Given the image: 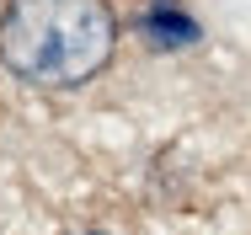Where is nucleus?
I'll return each mask as SVG.
<instances>
[{"mask_svg":"<svg viewBox=\"0 0 251 235\" xmlns=\"http://www.w3.org/2000/svg\"><path fill=\"white\" fill-rule=\"evenodd\" d=\"M118 48L107 0H11L0 16V64L43 91L86 86Z\"/></svg>","mask_w":251,"mask_h":235,"instance_id":"1","label":"nucleus"},{"mask_svg":"<svg viewBox=\"0 0 251 235\" xmlns=\"http://www.w3.org/2000/svg\"><path fill=\"white\" fill-rule=\"evenodd\" d=\"M139 38H150L155 48H187V43H198V22H193L176 0H145V11H139Z\"/></svg>","mask_w":251,"mask_h":235,"instance_id":"2","label":"nucleus"},{"mask_svg":"<svg viewBox=\"0 0 251 235\" xmlns=\"http://www.w3.org/2000/svg\"><path fill=\"white\" fill-rule=\"evenodd\" d=\"M70 235H112V230H70Z\"/></svg>","mask_w":251,"mask_h":235,"instance_id":"3","label":"nucleus"}]
</instances>
